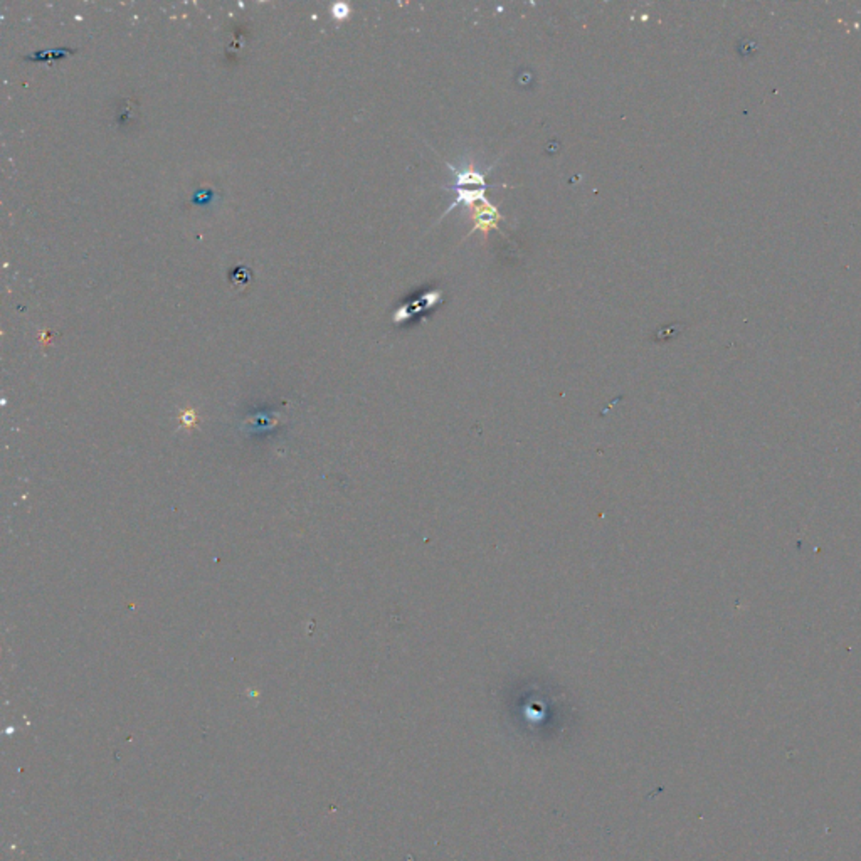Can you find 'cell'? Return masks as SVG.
I'll return each instance as SVG.
<instances>
[{
    "label": "cell",
    "mask_w": 861,
    "mask_h": 861,
    "mask_svg": "<svg viewBox=\"0 0 861 861\" xmlns=\"http://www.w3.org/2000/svg\"><path fill=\"white\" fill-rule=\"evenodd\" d=\"M473 219H475V229H480V231L486 234L490 229H497V223L502 218H500L497 207L491 206L490 202L486 201L475 206Z\"/></svg>",
    "instance_id": "1"
},
{
    "label": "cell",
    "mask_w": 861,
    "mask_h": 861,
    "mask_svg": "<svg viewBox=\"0 0 861 861\" xmlns=\"http://www.w3.org/2000/svg\"><path fill=\"white\" fill-rule=\"evenodd\" d=\"M76 52V49H54V51H44V52H35L33 56H24L26 61H52V60H60V57H66L67 54Z\"/></svg>",
    "instance_id": "2"
},
{
    "label": "cell",
    "mask_w": 861,
    "mask_h": 861,
    "mask_svg": "<svg viewBox=\"0 0 861 861\" xmlns=\"http://www.w3.org/2000/svg\"><path fill=\"white\" fill-rule=\"evenodd\" d=\"M463 186H480V187H486L483 175L476 174V172H458V187Z\"/></svg>",
    "instance_id": "3"
},
{
    "label": "cell",
    "mask_w": 861,
    "mask_h": 861,
    "mask_svg": "<svg viewBox=\"0 0 861 861\" xmlns=\"http://www.w3.org/2000/svg\"><path fill=\"white\" fill-rule=\"evenodd\" d=\"M135 111V105L132 100H123L121 101V106L118 110V123L121 126L133 123V116H130Z\"/></svg>",
    "instance_id": "4"
},
{
    "label": "cell",
    "mask_w": 861,
    "mask_h": 861,
    "mask_svg": "<svg viewBox=\"0 0 861 861\" xmlns=\"http://www.w3.org/2000/svg\"><path fill=\"white\" fill-rule=\"evenodd\" d=\"M231 279L234 281L232 285H236V286L249 285L251 274H249V271H247L246 268H236L232 271V274H231Z\"/></svg>",
    "instance_id": "5"
}]
</instances>
